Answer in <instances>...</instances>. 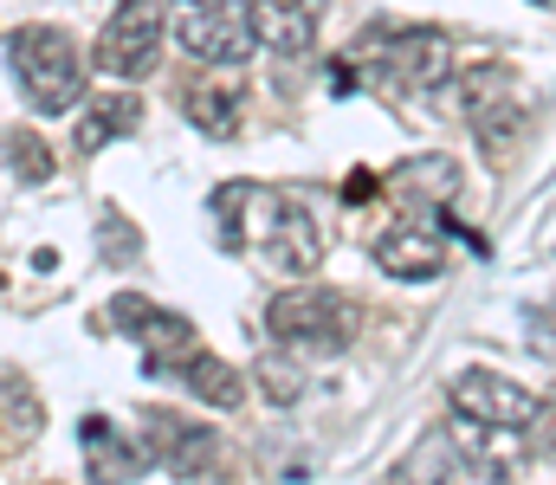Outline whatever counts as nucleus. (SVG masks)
<instances>
[{"label":"nucleus","mask_w":556,"mask_h":485,"mask_svg":"<svg viewBox=\"0 0 556 485\" xmlns=\"http://www.w3.org/2000/svg\"><path fill=\"white\" fill-rule=\"evenodd\" d=\"M78 447H85V473L91 485H137L149 473V447H137L117 421L104 414H85L78 421Z\"/></svg>","instance_id":"obj_9"},{"label":"nucleus","mask_w":556,"mask_h":485,"mask_svg":"<svg viewBox=\"0 0 556 485\" xmlns=\"http://www.w3.org/2000/svg\"><path fill=\"white\" fill-rule=\"evenodd\" d=\"M446 395H453V414L472 427H511V434L525 427L531 434V421H538V401L518 382H505L498 369H459L446 382Z\"/></svg>","instance_id":"obj_6"},{"label":"nucleus","mask_w":556,"mask_h":485,"mask_svg":"<svg viewBox=\"0 0 556 485\" xmlns=\"http://www.w3.org/2000/svg\"><path fill=\"white\" fill-rule=\"evenodd\" d=\"M7 150H13V162H20V175H26V181H46V150H39L33 137H13Z\"/></svg>","instance_id":"obj_22"},{"label":"nucleus","mask_w":556,"mask_h":485,"mask_svg":"<svg viewBox=\"0 0 556 485\" xmlns=\"http://www.w3.org/2000/svg\"><path fill=\"white\" fill-rule=\"evenodd\" d=\"M188 117L207 130V137H233L240 130V98L227 91V85H214V78H201V85H188Z\"/></svg>","instance_id":"obj_17"},{"label":"nucleus","mask_w":556,"mask_h":485,"mask_svg":"<svg viewBox=\"0 0 556 485\" xmlns=\"http://www.w3.org/2000/svg\"><path fill=\"white\" fill-rule=\"evenodd\" d=\"M181 375H188V388H194L201 401H214L220 414L247 401V388H240V375H233V362H220V356H194V362H188Z\"/></svg>","instance_id":"obj_18"},{"label":"nucleus","mask_w":556,"mask_h":485,"mask_svg":"<svg viewBox=\"0 0 556 485\" xmlns=\"http://www.w3.org/2000/svg\"><path fill=\"white\" fill-rule=\"evenodd\" d=\"M466 117L492 137V143H505V130L518 124V91H511V72L505 65H479V72H466Z\"/></svg>","instance_id":"obj_13"},{"label":"nucleus","mask_w":556,"mask_h":485,"mask_svg":"<svg viewBox=\"0 0 556 485\" xmlns=\"http://www.w3.org/2000/svg\"><path fill=\"white\" fill-rule=\"evenodd\" d=\"M137 117H142V104L130 98V91H117V98L104 91V98H98V104L85 111V130H78V150L91 156V150H104L111 137H130V130H137Z\"/></svg>","instance_id":"obj_15"},{"label":"nucleus","mask_w":556,"mask_h":485,"mask_svg":"<svg viewBox=\"0 0 556 485\" xmlns=\"http://www.w3.org/2000/svg\"><path fill=\"white\" fill-rule=\"evenodd\" d=\"M149 318H155V305L137 298V292H124V298H111V305L98 311V323H104V330H117V336H142Z\"/></svg>","instance_id":"obj_20"},{"label":"nucleus","mask_w":556,"mask_h":485,"mask_svg":"<svg viewBox=\"0 0 556 485\" xmlns=\"http://www.w3.org/2000/svg\"><path fill=\"white\" fill-rule=\"evenodd\" d=\"M376 59H382V72H389L395 85L433 91V85H446V72H453V39L433 33V26H402V33H382V39H376Z\"/></svg>","instance_id":"obj_8"},{"label":"nucleus","mask_w":556,"mask_h":485,"mask_svg":"<svg viewBox=\"0 0 556 485\" xmlns=\"http://www.w3.org/2000/svg\"><path fill=\"white\" fill-rule=\"evenodd\" d=\"M149 454H155L168 473L201 480V473L214 467V434H207L201 421L175 414V408H149Z\"/></svg>","instance_id":"obj_10"},{"label":"nucleus","mask_w":556,"mask_h":485,"mask_svg":"<svg viewBox=\"0 0 556 485\" xmlns=\"http://www.w3.org/2000/svg\"><path fill=\"white\" fill-rule=\"evenodd\" d=\"M260 246H266V259H273L278 272H317V259H324V227H317L304 188H278L273 227H266Z\"/></svg>","instance_id":"obj_7"},{"label":"nucleus","mask_w":556,"mask_h":485,"mask_svg":"<svg viewBox=\"0 0 556 485\" xmlns=\"http://www.w3.org/2000/svg\"><path fill=\"white\" fill-rule=\"evenodd\" d=\"M525 441H531V454H551V460H556V395H551V401H538V421H531V434H525Z\"/></svg>","instance_id":"obj_21"},{"label":"nucleus","mask_w":556,"mask_h":485,"mask_svg":"<svg viewBox=\"0 0 556 485\" xmlns=\"http://www.w3.org/2000/svg\"><path fill=\"white\" fill-rule=\"evenodd\" d=\"M7 59H13V78H20V91H26L33 111L59 117V111H72L85 98V59H78L72 33H59V26H20L7 39Z\"/></svg>","instance_id":"obj_2"},{"label":"nucleus","mask_w":556,"mask_h":485,"mask_svg":"<svg viewBox=\"0 0 556 485\" xmlns=\"http://www.w3.org/2000/svg\"><path fill=\"white\" fill-rule=\"evenodd\" d=\"M317 20H324V0H253V33L291 59L317 46Z\"/></svg>","instance_id":"obj_12"},{"label":"nucleus","mask_w":556,"mask_h":485,"mask_svg":"<svg viewBox=\"0 0 556 485\" xmlns=\"http://www.w3.org/2000/svg\"><path fill=\"white\" fill-rule=\"evenodd\" d=\"M98 246H104V253H117V259H130V253H137V240L124 233V220H117V214H104V233H98Z\"/></svg>","instance_id":"obj_23"},{"label":"nucleus","mask_w":556,"mask_h":485,"mask_svg":"<svg viewBox=\"0 0 556 485\" xmlns=\"http://www.w3.org/2000/svg\"><path fill=\"white\" fill-rule=\"evenodd\" d=\"M402 194H420V201H453L459 194V162L453 156H420L402 168Z\"/></svg>","instance_id":"obj_19"},{"label":"nucleus","mask_w":556,"mask_h":485,"mask_svg":"<svg viewBox=\"0 0 556 485\" xmlns=\"http://www.w3.org/2000/svg\"><path fill=\"white\" fill-rule=\"evenodd\" d=\"M253 388H260L273 408H291V401L304 395V356H298V349H285V343L260 349V362H253Z\"/></svg>","instance_id":"obj_14"},{"label":"nucleus","mask_w":556,"mask_h":485,"mask_svg":"<svg viewBox=\"0 0 556 485\" xmlns=\"http://www.w3.org/2000/svg\"><path fill=\"white\" fill-rule=\"evenodd\" d=\"M168 33L201 59V65H240L260 33H253V0H168Z\"/></svg>","instance_id":"obj_3"},{"label":"nucleus","mask_w":556,"mask_h":485,"mask_svg":"<svg viewBox=\"0 0 556 485\" xmlns=\"http://www.w3.org/2000/svg\"><path fill=\"white\" fill-rule=\"evenodd\" d=\"M485 454H479V427L453 421L440 434H420L402 454V467L389 473V485H485Z\"/></svg>","instance_id":"obj_4"},{"label":"nucleus","mask_w":556,"mask_h":485,"mask_svg":"<svg viewBox=\"0 0 556 485\" xmlns=\"http://www.w3.org/2000/svg\"><path fill=\"white\" fill-rule=\"evenodd\" d=\"M162 20H168L162 0H117V13L98 33V72L104 78H124V85L149 78V65L162 52Z\"/></svg>","instance_id":"obj_5"},{"label":"nucleus","mask_w":556,"mask_h":485,"mask_svg":"<svg viewBox=\"0 0 556 485\" xmlns=\"http://www.w3.org/2000/svg\"><path fill=\"white\" fill-rule=\"evenodd\" d=\"M142 343H149V369H188L201 349H194V323L175 318V311H155L149 330H142Z\"/></svg>","instance_id":"obj_16"},{"label":"nucleus","mask_w":556,"mask_h":485,"mask_svg":"<svg viewBox=\"0 0 556 485\" xmlns=\"http://www.w3.org/2000/svg\"><path fill=\"white\" fill-rule=\"evenodd\" d=\"M266 330H273V343L298 349V356H343L363 330V305L330 285H291L266 305Z\"/></svg>","instance_id":"obj_1"},{"label":"nucleus","mask_w":556,"mask_h":485,"mask_svg":"<svg viewBox=\"0 0 556 485\" xmlns=\"http://www.w3.org/2000/svg\"><path fill=\"white\" fill-rule=\"evenodd\" d=\"M376 266L389 272V279H408V285H420V279H440V266H446V240L433 233V227H389L382 240H376Z\"/></svg>","instance_id":"obj_11"}]
</instances>
